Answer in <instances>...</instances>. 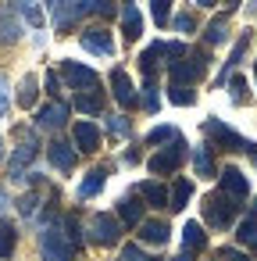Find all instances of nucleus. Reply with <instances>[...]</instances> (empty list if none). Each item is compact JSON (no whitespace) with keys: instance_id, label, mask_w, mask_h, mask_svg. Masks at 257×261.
I'll list each match as a JSON object with an SVG mask.
<instances>
[{"instance_id":"obj_33","label":"nucleus","mask_w":257,"mask_h":261,"mask_svg":"<svg viewBox=\"0 0 257 261\" xmlns=\"http://www.w3.org/2000/svg\"><path fill=\"white\" fill-rule=\"evenodd\" d=\"M211 47H218V43H225L229 40V25H225V18H214L211 25H207V36H204Z\"/></svg>"},{"instance_id":"obj_7","label":"nucleus","mask_w":257,"mask_h":261,"mask_svg":"<svg viewBox=\"0 0 257 261\" xmlns=\"http://www.w3.org/2000/svg\"><path fill=\"white\" fill-rule=\"evenodd\" d=\"M182 161H186V143H182V136H175L168 150H157V154L150 158V172H154V175H168V172H175Z\"/></svg>"},{"instance_id":"obj_24","label":"nucleus","mask_w":257,"mask_h":261,"mask_svg":"<svg viewBox=\"0 0 257 261\" xmlns=\"http://www.w3.org/2000/svg\"><path fill=\"white\" fill-rule=\"evenodd\" d=\"M122 29H125L129 40H139V36H143V15L136 11V4H129V8L122 11Z\"/></svg>"},{"instance_id":"obj_32","label":"nucleus","mask_w":257,"mask_h":261,"mask_svg":"<svg viewBox=\"0 0 257 261\" xmlns=\"http://www.w3.org/2000/svg\"><path fill=\"white\" fill-rule=\"evenodd\" d=\"M168 100H172V104H179V108H186V104H193V100H196V93H193L189 86L168 83Z\"/></svg>"},{"instance_id":"obj_30","label":"nucleus","mask_w":257,"mask_h":261,"mask_svg":"<svg viewBox=\"0 0 257 261\" xmlns=\"http://www.w3.org/2000/svg\"><path fill=\"white\" fill-rule=\"evenodd\" d=\"M236 240H239L243 247H250V250H257V222H253V215L239 222V229H236Z\"/></svg>"},{"instance_id":"obj_47","label":"nucleus","mask_w":257,"mask_h":261,"mask_svg":"<svg viewBox=\"0 0 257 261\" xmlns=\"http://www.w3.org/2000/svg\"><path fill=\"white\" fill-rule=\"evenodd\" d=\"M196 4H200V8H214V0H196Z\"/></svg>"},{"instance_id":"obj_21","label":"nucleus","mask_w":257,"mask_h":261,"mask_svg":"<svg viewBox=\"0 0 257 261\" xmlns=\"http://www.w3.org/2000/svg\"><path fill=\"white\" fill-rule=\"evenodd\" d=\"M15 243H18V229H15V222L0 218V261H8V257L15 254Z\"/></svg>"},{"instance_id":"obj_36","label":"nucleus","mask_w":257,"mask_h":261,"mask_svg":"<svg viewBox=\"0 0 257 261\" xmlns=\"http://www.w3.org/2000/svg\"><path fill=\"white\" fill-rule=\"evenodd\" d=\"M175 136H179L175 125H154V129L147 133V143H164V140H175Z\"/></svg>"},{"instance_id":"obj_34","label":"nucleus","mask_w":257,"mask_h":261,"mask_svg":"<svg viewBox=\"0 0 257 261\" xmlns=\"http://www.w3.org/2000/svg\"><path fill=\"white\" fill-rule=\"evenodd\" d=\"M172 4L175 0H150V11H154V22L164 29L168 22H172Z\"/></svg>"},{"instance_id":"obj_39","label":"nucleus","mask_w":257,"mask_h":261,"mask_svg":"<svg viewBox=\"0 0 257 261\" xmlns=\"http://www.w3.org/2000/svg\"><path fill=\"white\" fill-rule=\"evenodd\" d=\"M8 90H11V83H8L4 72H0V118L8 115V104H11V93H8Z\"/></svg>"},{"instance_id":"obj_27","label":"nucleus","mask_w":257,"mask_h":261,"mask_svg":"<svg viewBox=\"0 0 257 261\" xmlns=\"http://www.w3.org/2000/svg\"><path fill=\"white\" fill-rule=\"evenodd\" d=\"M189 193H193V182H189V179H179V182L172 186V197H168V207H172V211H182V207L189 204Z\"/></svg>"},{"instance_id":"obj_42","label":"nucleus","mask_w":257,"mask_h":261,"mask_svg":"<svg viewBox=\"0 0 257 261\" xmlns=\"http://www.w3.org/2000/svg\"><path fill=\"white\" fill-rule=\"evenodd\" d=\"M175 29H179V33H189V29H196L193 15H179V18H175Z\"/></svg>"},{"instance_id":"obj_11","label":"nucleus","mask_w":257,"mask_h":261,"mask_svg":"<svg viewBox=\"0 0 257 261\" xmlns=\"http://www.w3.org/2000/svg\"><path fill=\"white\" fill-rule=\"evenodd\" d=\"M33 161H36V143H33V140H25L22 147H15V154H11V161H8V175H11L15 182H22Z\"/></svg>"},{"instance_id":"obj_31","label":"nucleus","mask_w":257,"mask_h":261,"mask_svg":"<svg viewBox=\"0 0 257 261\" xmlns=\"http://www.w3.org/2000/svg\"><path fill=\"white\" fill-rule=\"evenodd\" d=\"M18 104H22L25 111L36 104V75H25V79H22V86H18Z\"/></svg>"},{"instance_id":"obj_8","label":"nucleus","mask_w":257,"mask_h":261,"mask_svg":"<svg viewBox=\"0 0 257 261\" xmlns=\"http://www.w3.org/2000/svg\"><path fill=\"white\" fill-rule=\"evenodd\" d=\"M61 75L68 79V86H72L75 93H82V90H97V86H100V75H97L93 68L79 65V61H61Z\"/></svg>"},{"instance_id":"obj_45","label":"nucleus","mask_w":257,"mask_h":261,"mask_svg":"<svg viewBox=\"0 0 257 261\" xmlns=\"http://www.w3.org/2000/svg\"><path fill=\"white\" fill-rule=\"evenodd\" d=\"M8 204H11V200H8V190H4V186H0V211H4Z\"/></svg>"},{"instance_id":"obj_49","label":"nucleus","mask_w":257,"mask_h":261,"mask_svg":"<svg viewBox=\"0 0 257 261\" xmlns=\"http://www.w3.org/2000/svg\"><path fill=\"white\" fill-rule=\"evenodd\" d=\"M229 8H239V0H229Z\"/></svg>"},{"instance_id":"obj_22","label":"nucleus","mask_w":257,"mask_h":261,"mask_svg":"<svg viewBox=\"0 0 257 261\" xmlns=\"http://www.w3.org/2000/svg\"><path fill=\"white\" fill-rule=\"evenodd\" d=\"M157 58H164V43H150V47L139 54V68H143V75H147V79H154V75H157V65H161Z\"/></svg>"},{"instance_id":"obj_3","label":"nucleus","mask_w":257,"mask_h":261,"mask_svg":"<svg viewBox=\"0 0 257 261\" xmlns=\"http://www.w3.org/2000/svg\"><path fill=\"white\" fill-rule=\"evenodd\" d=\"M118 236H122V222L115 215H107V211H93L90 215V243L111 247V243H118Z\"/></svg>"},{"instance_id":"obj_46","label":"nucleus","mask_w":257,"mask_h":261,"mask_svg":"<svg viewBox=\"0 0 257 261\" xmlns=\"http://www.w3.org/2000/svg\"><path fill=\"white\" fill-rule=\"evenodd\" d=\"M11 4H18V8H33L36 0H11Z\"/></svg>"},{"instance_id":"obj_13","label":"nucleus","mask_w":257,"mask_h":261,"mask_svg":"<svg viewBox=\"0 0 257 261\" xmlns=\"http://www.w3.org/2000/svg\"><path fill=\"white\" fill-rule=\"evenodd\" d=\"M136 229H139V240H143V243H154V247H164V243H168V236H172L168 222H161V218H150V222L143 218Z\"/></svg>"},{"instance_id":"obj_19","label":"nucleus","mask_w":257,"mask_h":261,"mask_svg":"<svg viewBox=\"0 0 257 261\" xmlns=\"http://www.w3.org/2000/svg\"><path fill=\"white\" fill-rule=\"evenodd\" d=\"M118 218H122V225L136 229V225L143 222V204H139V197H122V200H118Z\"/></svg>"},{"instance_id":"obj_41","label":"nucleus","mask_w":257,"mask_h":261,"mask_svg":"<svg viewBox=\"0 0 257 261\" xmlns=\"http://www.w3.org/2000/svg\"><path fill=\"white\" fill-rule=\"evenodd\" d=\"M218 261H250L243 250H232V247H221L218 250Z\"/></svg>"},{"instance_id":"obj_10","label":"nucleus","mask_w":257,"mask_h":261,"mask_svg":"<svg viewBox=\"0 0 257 261\" xmlns=\"http://www.w3.org/2000/svg\"><path fill=\"white\" fill-rule=\"evenodd\" d=\"M65 122H68V104H61V100H50L47 108L36 111V129L58 133V129H65Z\"/></svg>"},{"instance_id":"obj_14","label":"nucleus","mask_w":257,"mask_h":261,"mask_svg":"<svg viewBox=\"0 0 257 261\" xmlns=\"http://www.w3.org/2000/svg\"><path fill=\"white\" fill-rule=\"evenodd\" d=\"M72 136H75V150H82V154H93L100 147V129L93 122H79L72 129Z\"/></svg>"},{"instance_id":"obj_35","label":"nucleus","mask_w":257,"mask_h":261,"mask_svg":"<svg viewBox=\"0 0 257 261\" xmlns=\"http://www.w3.org/2000/svg\"><path fill=\"white\" fill-rule=\"evenodd\" d=\"M129 129H132V122L125 115H107V133L111 136H129Z\"/></svg>"},{"instance_id":"obj_15","label":"nucleus","mask_w":257,"mask_h":261,"mask_svg":"<svg viewBox=\"0 0 257 261\" xmlns=\"http://www.w3.org/2000/svg\"><path fill=\"white\" fill-rule=\"evenodd\" d=\"M47 158H50V165H54L58 172H72V168H75V147H68L65 140H54V143L47 147Z\"/></svg>"},{"instance_id":"obj_51","label":"nucleus","mask_w":257,"mask_h":261,"mask_svg":"<svg viewBox=\"0 0 257 261\" xmlns=\"http://www.w3.org/2000/svg\"><path fill=\"white\" fill-rule=\"evenodd\" d=\"M253 72H257V65H253Z\"/></svg>"},{"instance_id":"obj_17","label":"nucleus","mask_w":257,"mask_h":261,"mask_svg":"<svg viewBox=\"0 0 257 261\" xmlns=\"http://www.w3.org/2000/svg\"><path fill=\"white\" fill-rule=\"evenodd\" d=\"M111 86H115V100H118L122 108H136V86L129 83V75H125L122 68L111 72Z\"/></svg>"},{"instance_id":"obj_38","label":"nucleus","mask_w":257,"mask_h":261,"mask_svg":"<svg viewBox=\"0 0 257 261\" xmlns=\"http://www.w3.org/2000/svg\"><path fill=\"white\" fill-rule=\"evenodd\" d=\"M122 261H157V257H147V250H143V247L125 243V247H122Z\"/></svg>"},{"instance_id":"obj_5","label":"nucleus","mask_w":257,"mask_h":261,"mask_svg":"<svg viewBox=\"0 0 257 261\" xmlns=\"http://www.w3.org/2000/svg\"><path fill=\"white\" fill-rule=\"evenodd\" d=\"M47 11H50V18H54L58 36H68L72 25L82 18V15H79V0H47Z\"/></svg>"},{"instance_id":"obj_4","label":"nucleus","mask_w":257,"mask_h":261,"mask_svg":"<svg viewBox=\"0 0 257 261\" xmlns=\"http://www.w3.org/2000/svg\"><path fill=\"white\" fill-rule=\"evenodd\" d=\"M204 68H207V58L204 54H186L182 61H172L168 65V75H172V83L189 86V83H196L204 75Z\"/></svg>"},{"instance_id":"obj_1","label":"nucleus","mask_w":257,"mask_h":261,"mask_svg":"<svg viewBox=\"0 0 257 261\" xmlns=\"http://www.w3.org/2000/svg\"><path fill=\"white\" fill-rule=\"evenodd\" d=\"M40 254H43V261H72L75 257V243L68 240L65 225H47L40 232Z\"/></svg>"},{"instance_id":"obj_50","label":"nucleus","mask_w":257,"mask_h":261,"mask_svg":"<svg viewBox=\"0 0 257 261\" xmlns=\"http://www.w3.org/2000/svg\"><path fill=\"white\" fill-rule=\"evenodd\" d=\"M0 158H4V140H0Z\"/></svg>"},{"instance_id":"obj_18","label":"nucleus","mask_w":257,"mask_h":261,"mask_svg":"<svg viewBox=\"0 0 257 261\" xmlns=\"http://www.w3.org/2000/svg\"><path fill=\"white\" fill-rule=\"evenodd\" d=\"M104 182H107V165H100V168H93V172H86V179L79 182V197H82V200H90V197H97V193L104 190Z\"/></svg>"},{"instance_id":"obj_12","label":"nucleus","mask_w":257,"mask_h":261,"mask_svg":"<svg viewBox=\"0 0 257 261\" xmlns=\"http://www.w3.org/2000/svg\"><path fill=\"white\" fill-rule=\"evenodd\" d=\"M221 193H229L232 200H246L250 197V182H246V175L236 165H225L221 168Z\"/></svg>"},{"instance_id":"obj_44","label":"nucleus","mask_w":257,"mask_h":261,"mask_svg":"<svg viewBox=\"0 0 257 261\" xmlns=\"http://www.w3.org/2000/svg\"><path fill=\"white\" fill-rule=\"evenodd\" d=\"M22 11H25V18H29L33 25H43V15H40L36 8H22Z\"/></svg>"},{"instance_id":"obj_28","label":"nucleus","mask_w":257,"mask_h":261,"mask_svg":"<svg viewBox=\"0 0 257 261\" xmlns=\"http://www.w3.org/2000/svg\"><path fill=\"white\" fill-rule=\"evenodd\" d=\"M79 15L86 18V15H104V18H111L115 15V0H79Z\"/></svg>"},{"instance_id":"obj_48","label":"nucleus","mask_w":257,"mask_h":261,"mask_svg":"<svg viewBox=\"0 0 257 261\" xmlns=\"http://www.w3.org/2000/svg\"><path fill=\"white\" fill-rule=\"evenodd\" d=\"M172 261H189V257H186V254H179V257H172Z\"/></svg>"},{"instance_id":"obj_16","label":"nucleus","mask_w":257,"mask_h":261,"mask_svg":"<svg viewBox=\"0 0 257 261\" xmlns=\"http://www.w3.org/2000/svg\"><path fill=\"white\" fill-rule=\"evenodd\" d=\"M15 40H22V22L15 15V8L4 4L0 8V43H15Z\"/></svg>"},{"instance_id":"obj_2","label":"nucleus","mask_w":257,"mask_h":261,"mask_svg":"<svg viewBox=\"0 0 257 261\" xmlns=\"http://www.w3.org/2000/svg\"><path fill=\"white\" fill-rule=\"evenodd\" d=\"M236 207H239V204H236L229 193H211V197L204 200V218H207L211 229H229L232 218H236Z\"/></svg>"},{"instance_id":"obj_29","label":"nucleus","mask_w":257,"mask_h":261,"mask_svg":"<svg viewBox=\"0 0 257 261\" xmlns=\"http://www.w3.org/2000/svg\"><path fill=\"white\" fill-rule=\"evenodd\" d=\"M75 108H79V111H86V115H97V111L104 108L100 90H82V93H75Z\"/></svg>"},{"instance_id":"obj_25","label":"nucleus","mask_w":257,"mask_h":261,"mask_svg":"<svg viewBox=\"0 0 257 261\" xmlns=\"http://www.w3.org/2000/svg\"><path fill=\"white\" fill-rule=\"evenodd\" d=\"M150 207H164L168 204V190L161 186V182H139V190H136Z\"/></svg>"},{"instance_id":"obj_9","label":"nucleus","mask_w":257,"mask_h":261,"mask_svg":"<svg viewBox=\"0 0 257 261\" xmlns=\"http://www.w3.org/2000/svg\"><path fill=\"white\" fill-rule=\"evenodd\" d=\"M82 47H86L90 54H97V58H111V54H115V40H111V33H107L104 25L86 29V33H82Z\"/></svg>"},{"instance_id":"obj_37","label":"nucleus","mask_w":257,"mask_h":261,"mask_svg":"<svg viewBox=\"0 0 257 261\" xmlns=\"http://www.w3.org/2000/svg\"><path fill=\"white\" fill-rule=\"evenodd\" d=\"M229 93H232V104H246V79L232 75L229 79Z\"/></svg>"},{"instance_id":"obj_43","label":"nucleus","mask_w":257,"mask_h":261,"mask_svg":"<svg viewBox=\"0 0 257 261\" xmlns=\"http://www.w3.org/2000/svg\"><path fill=\"white\" fill-rule=\"evenodd\" d=\"M47 93H50L54 100H58V93H61V90H58V75H54V72H47Z\"/></svg>"},{"instance_id":"obj_26","label":"nucleus","mask_w":257,"mask_h":261,"mask_svg":"<svg viewBox=\"0 0 257 261\" xmlns=\"http://www.w3.org/2000/svg\"><path fill=\"white\" fill-rule=\"evenodd\" d=\"M246 47H250V33H243V36H239V43L232 47V58L225 61V68H221V75H218V86H221V83L229 79V72H232V68H236V65L243 61V54H246Z\"/></svg>"},{"instance_id":"obj_40","label":"nucleus","mask_w":257,"mask_h":261,"mask_svg":"<svg viewBox=\"0 0 257 261\" xmlns=\"http://www.w3.org/2000/svg\"><path fill=\"white\" fill-rule=\"evenodd\" d=\"M147 97H143V104H147V111H157V86H154V79H147Z\"/></svg>"},{"instance_id":"obj_20","label":"nucleus","mask_w":257,"mask_h":261,"mask_svg":"<svg viewBox=\"0 0 257 261\" xmlns=\"http://www.w3.org/2000/svg\"><path fill=\"white\" fill-rule=\"evenodd\" d=\"M193 168H196V175H204V179L218 175V168H214V154H211V143H200V147L193 150Z\"/></svg>"},{"instance_id":"obj_23","label":"nucleus","mask_w":257,"mask_h":261,"mask_svg":"<svg viewBox=\"0 0 257 261\" xmlns=\"http://www.w3.org/2000/svg\"><path fill=\"white\" fill-rule=\"evenodd\" d=\"M182 243H186V250H204V247H207L204 225H200V222H186V225H182Z\"/></svg>"},{"instance_id":"obj_6","label":"nucleus","mask_w":257,"mask_h":261,"mask_svg":"<svg viewBox=\"0 0 257 261\" xmlns=\"http://www.w3.org/2000/svg\"><path fill=\"white\" fill-rule=\"evenodd\" d=\"M204 133H207L214 143H221L225 150H250V147H253L246 136H239L236 129H229V125L218 122V118H207V122H204Z\"/></svg>"}]
</instances>
